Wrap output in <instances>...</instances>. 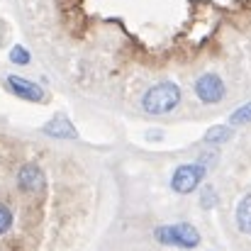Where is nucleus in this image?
I'll return each instance as SVG.
<instances>
[{
  "label": "nucleus",
  "instance_id": "1",
  "mask_svg": "<svg viewBox=\"0 0 251 251\" xmlns=\"http://www.w3.org/2000/svg\"><path fill=\"white\" fill-rule=\"evenodd\" d=\"M180 102V88L173 81H161L151 85L142 98V110L147 115H168Z\"/></svg>",
  "mask_w": 251,
  "mask_h": 251
},
{
  "label": "nucleus",
  "instance_id": "2",
  "mask_svg": "<svg viewBox=\"0 0 251 251\" xmlns=\"http://www.w3.org/2000/svg\"><path fill=\"white\" fill-rule=\"evenodd\" d=\"M154 237L166 244V247H180V249H195L200 244V234L193 225L188 222H178V225H164L156 227Z\"/></svg>",
  "mask_w": 251,
  "mask_h": 251
},
{
  "label": "nucleus",
  "instance_id": "3",
  "mask_svg": "<svg viewBox=\"0 0 251 251\" xmlns=\"http://www.w3.org/2000/svg\"><path fill=\"white\" fill-rule=\"evenodd\" d=\"M205 173H207V168L200 166L198 161L195 164H183V166H178L173 171L171 188L176 193H180V195H188V193H193L200 185V180L205 178Z\"/></svg>",
  "mask_w": 251,
  "mask_h": 251
},
{
  "label": "nucleus",
  "instance_id": "4",
  "mask_svg": "<svg viewBox=\"0 0 251 251\" xmlns=\"http://www.w3.org/2000/svg\"><path fill=\"white\" fill-rule=\"evenodd\" d=\"M227 88H225V81L217 76V74H202L198 81H195V95L200 102L205 105H215L225 98Z\"/></svg>",
  "mask_w": 251,
  "mask_h": 251
},
{
  "label": "nucleus",
  "instance_id": "5",
  "mask_svg": "<svg viewBox=\"0 0 251 251\" xmlns=\"http://www.w3.org/2000/svg\"><path fill=\"white\" fill-rule=\"evenodd\" d=\"M47 185V178H44V171L37 166V164H25V166L17 171V188L22 193H42Z\"/></svg>",
  "mask_w": 251,
  "mask_h": 251
},
{
  "label": "nucleus",
  "instance_id": "6",
  "mask_svg": "<svg viewBox=\"0 0 251 251\" xmlns=\"http://www.w3.org/2000/svg\"><path fill=\"white\" fill-rule=\"evenodd\" d=\"M5 81H7V88L22 100H29V102H42L44 100V88L39 83H34V81H29V78L10 74Z\"/></svg>",
  "mask_w": 251,
  "mask_h": 251
},
{
  "label": "nucleus",
  "instance_id": "7",
  "mask_svg": "<svg viewBox=\"0 0 251 251\" xmlns=\"http://www.w3.org/2000/svg\"><path fill=\"white\" fill-rule=\"evenodd\" d=\"M44 134L49 137H59V139H76V129L66 117H54L51 122L44 125Z\"/></svg>",
  "mask_w": 251,
  "mask_h": 251
},
{
  "label": "nucleus",
  "instance_id": "8",
  "mask_svg": "<svg viewBox=\"0 0 251 251\" xmlns=\"http://www.w3.org/2000/svg\"><path fill=\"white\" fill-rule=\"evenodd\" d=\"M237 227L244 234H251V193H247L237 205Z\"/></svg>",
  "mask_w": 251,
  "mask_h": 251
},
{
  "label": "nucleus",
  "instance_id": "9",
  "mask_svg": "<svg viewBox=\"0 0 251 251\" xmlns=\"http://www.w3.org/2000/svg\"><path fill=\"white\" fill-rule=\"evenodd\" d=\"M232 127L229 125H215L205 132V144H225L232 139Z\"/></svg>",
  "mask_w": 251,
  "mask_h": 251
},
{
  "label": "nucleus",
  "instance_id": "10",
  "mask_svg": "<svg viewBox=\"0 0 251 251\" xmlns=\"http://www.w3.org/2000/svg\"><path fill=\"white\" fill-rule=\"evenodd\" d=\"M247 122H251V100L244 102L242 107H237V110L229 115V127H232V125H247Z\"/></svg>",
  "mask_w": 251,
  "mask_h": 251
},
{
  "label": "nucleus",
  "instance_id": "11",
  "mask_svg": "<svg viewBox=\"0 0 251 251\" xmlns=\"http://www.w3.org/2000/svg\"><path fill=\"white\" fill-rule=\"evenodd\" d=\"M29 59H32V56H29V51H27L22 44H15V47L10 49V61H12V64H17V66H27Z\"/></svg>",
  "mask_w": 251,
  "mask_h": 251
},
{
  "label": "nucleus",
  "instance_id": "12",
  "mask_svg": "<svg viewBox=\"0 0 251 251\" xmlns=\"http://www.w3.org/2000/svg\"><path fill=\"white\" fill-rule=\"evenodd\" d=\"M217 205V190L212 185H205L202 193H200V207L202 210H212Z\"/></svg>",
  "mask_w": 251,
  "mask_h": 251
},
{
  "label": "nucleus",
  "instance_id": "13",
  "mask_svg": "<svg viewBox=\"0 0 251 251\" xmlns=\"http://www.w3.org/2000/svg\"><path fill=\"white\" fill-rule=\"evenodd\" d=\"M10 227H12V212H10L7 205L0 202V234L10 232Z\"/></svg>",
  "mask_w": 251,
  "mask_h": 251
}]
</instances>
